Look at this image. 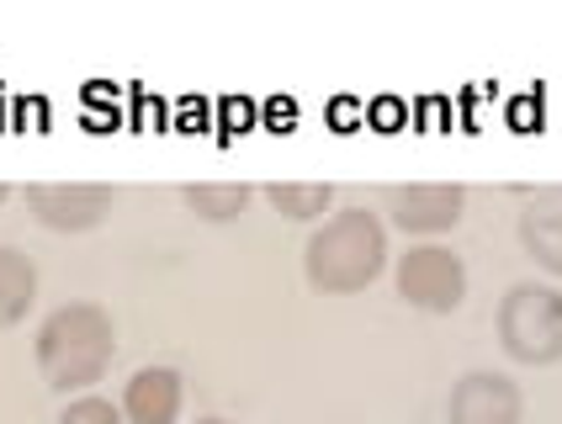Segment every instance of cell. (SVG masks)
Listing matches in <instances>:
<instances>
[{
	"label": "cell",
	"mask_w": 562,
	"mask_h": 424,
	"mask_svg": "<svg viewBox=\"0 0 562 424\" xmlns=\"http://www.w3.org/2000/svg\"><path fill=\"white\" fill-rule=\"evenodd\" d=\"M37 371L54 393H91L95 382L112 371L117 356V324L101 303H59L37 324Z\"/></svg>",
	"instance_id": "6da1fadb"
},
{
	"label": "cell",
	"mask_w": 562,
	"mask_h": 424,
	"mask_svg": "<svg viewBox=\"0 0 562 424\" xmlns=\"http://www.w3.org/2000/svg\"><path fill=\"white\" fill-rule=\"evenodd\" d=\"M387 266V228L367 208L329 212L303 244V271L308 287L324 298H350L361 287H372Z\"/></svg>",
	"instance_id": "7a4b0ae2"
},
{
	"label": "cell",
	"mask_w": 562,
	"mask_h": 424,
	"mask_svg": "<svg viewBox=\"0 0 562 424\" xmlns=\"http://www.w3.org/2000/svg\"><path fill=\"white\" fill-rule=\"evenodd\" d=\"M499 345L520 366L562 361V287L547 281H515L499 303Z\"/></svg>",
	"instance_id": "3957f363"
},
{
	"label": "cell",
	"mask_w": 562,
	"mask_h": 424,
	"mask_svg": "<svg viewBox=\"0 0 562 424\" xmlns=\"http://www.w3.org/2000/svg\"><path fill=\"white\" fill-rule=\"evenodd\" d=\"M398 298H408V308H425V313H457L468 303L462 255L446 244H414L408 255H398Z\"/></svg>",
	"instance_id": "277c9868"
},
{
	"label": "cell",
	"mask_w": 562,
	"mask_h": 424,
	"mask_svg": "<svg viewBox=\"0 0 562 424\" xmlns=\"http://www.w3.org/2000/svg\"><path fill=\"white\" fill-rule=\"evenodd\" d=\"M382 202L393 212V223L404 234H451L468 212V191L457 181H408V186H387Z\"/></svg>",
	"instance_id": "5b68a950"
},
{
	"label": "cell",
	"mask_w": 562,
	"mask_h": 424,
	"mask_svg": "<svg viewBox=\"0 0 562 424\" xmlns=\"http://www.w3.org/2000/svg\"><path fill=\"white\" fill-rule=\"evenodd\" d=\"M27 208L54 234H86L112 212V186L101 181H37L27 186Z\"/></svg>",
	"instance_id": "8992f818"
},
{
	"label": "cell",
	"mask_w": 562,
	"mask_h": 424,
	"mask_svg": "<svg viewBox=\"0 0 562 424\" xmlns=\"http://www.w3.org/2000/svg\"><path fill=\"white\" fill-rule=\"evenodd\" d=\"M451 424H526V393L504 371H468L446 398Z\"/></svg>",
	"instance_id": "52a82bcc"
},
{
	"label": "cell",
	"mask_w": 562,
	"mask_h": 424,
	"mask_svg": "<svg viewBox=\"0 0 562 424\" xmlns=\"http://www.w3.org/2000/svg\"><path fill=\"white\" fill-rule=\"evenodd\" d=\"M181 403H187V377L176 366H144V371L127 377L117 409H123L127 424H176Z\"/></svg>",
	"instance_id": "ba28073f"
},
{
	"label": "cell",
	"mask_w": 562,
	"mask_h": 424,
	"mask_svg": "<svg viewBox=\"0 0 562 424\" xmlns=\"http://www.w3.org/2000/svg\"><path fill=\"white\" fill-rule=\"evenodd\" d=\"M520 197L531 202L520 212V249L541 271L562 276V186H547V191H526L520 186Z\"/></svg>",
	"instance_id": "9c48e42d"
},
{
	"label": "cell",
	"mask_w": 562,
	"mask_h": 424,
	"mask_svg": "<svg viewBox=\"0 0 562 424\" xmlns=\"http://www.w3.org/2000/svg\"><path fill=\"white\" fill-rule=\"evenodd\" d=\"M37 303V266L16 244H0V330L22 324Z\"/></svg>",
	"instance_id": "30bf717a"
},
{
	"label": "cell",
	"mask_w": 562,
	"mask_h": 424,
	"mask_svg": "<svg viewBox=\"0 0 562 424\" xmlns=\"http://www.w3.org/2000/svg\"><path fill=\"white\" fill-rule=\"evenodd\" d=\"M250 186L245 181H196V186H181V202H187L196 217L207 223H234L239 212L250 208Z\"/></svg>",
	"instance_id": "8fae6325"
},
{
	"label": "cell",
	"mask_w": 562,
	"mask_h": 424,
	"mask_svg": "<svg viewBox=\"0 0 562 424\" xmlns=\"http://www.w3.org/2000/svg\"><path fill=\"white\" fill-rule=\"evenodd\" d=\"M266 202H271L281 217L313 223V217H324V212H329V202H335V186H329V181H271V186H266Z\"/></svg>",
	"instance_id": "7c38bea8"
},
{
	"label": "cell",
	"mask_w": 562,
	"mask_h": 424,
	"mask_svg": "<svg viewBox=\"0 0 562 424\" xmlns=\"http://www.w3.org/2000/svg\"><path fill=\"white\" fill-rule=\"evenodd\" d=\"M54 424H127V420H123V409H117L112 398L80 393V398H69V403H64Z\"/></svg>",
	"instance_id": "4fadbf2b"
},
{
	"label": "cell",
	"mask_w": 562,
	"mask_h": 424,
	"mask_svg": "<svg viewBox=\"0 0 562 424\" xmlns=\"http://www.w3.org/2000/svg\"><path fill=\"white\" fill-rule=\"evenodd\" d=\"M5 202H11V186L0 181V208H5Z\"/></svg>",
	"instance_id": "5bb4252c"
},
{
	"label": "cell",
	"mask_w": 562,
	"mask_h": 424,
	"mask_svg": "<svg viewBox=\"0 0 562 424\" xmlns=\"http://www.w3.org/2000/svg\"><path fill=\"white\" fill-rule=\"evenodd\" d=\"M196 424H234V420H196Z\"/></svg>",
	"instance_id": "9a60e30c"
}]
</instances>
